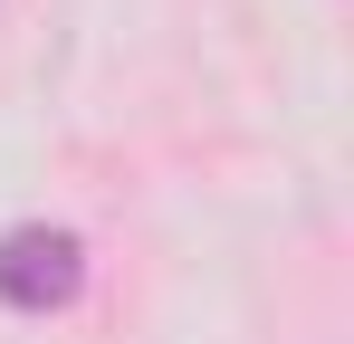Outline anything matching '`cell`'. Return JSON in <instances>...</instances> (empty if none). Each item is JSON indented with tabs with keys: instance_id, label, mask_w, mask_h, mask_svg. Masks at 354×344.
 I'll list each match as a JSON object with an SVG mask.
<instances>
[{
	"instance_id": "cell-1",
	"label": "cell",
	"mask_w": 354,
	"mask_h": 344,
	"mask_svg": "<svg viewBox=\"0 0 354 344\" xmlns=\"http://www.w3.org/2000/svg\"><path fill=\"white\" fill-rule=\"evenodd\" d=\"M86 287V239L58 220H19L0 229V306H19V316H48Z\"/></svg>"
}]
</instances>
